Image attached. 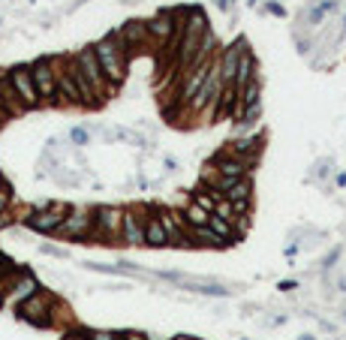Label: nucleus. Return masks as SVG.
Returning a JSON list of instances; mask_svg holds the SVG:
<instances>
[{
  "instance_id": "20e7f679",
  "label": "nucleus",
  "mask_w": 346,
  "mask_h": 340,
  "mask_svg": "<svg viewBox=\"0 0 346 340\" xmlns=\"http://www.w3.org/2000/svg\"><path fill=\"white\" fill-rule=\"evenodd\" d=\"M184 12H187V9H184ZM184 12H181V9H163L160 15H153L150 21H145L148 43H150V46H160V49L175 51V43H178V33H181Z\"/></svg>"
},
{
  "instance_id": "4468645a",
  "label": "nucleus",
  "mask_w": 346,
  "mask_h": 340,
  "mask_svg": "<svg viewBox=\"0 0 346 340\" xmlns=\"http://www.w3.org/2000/svg\"><path fill=\"white\" fill-rule=\"evenodd\" d=\"M57 108H85L82 102V94H79V85H75V79L69 75L66 69V57L60 60L57 57Z\"/></svg>"
},
{
  "instance_id": "aec40b11",
  "label": "nucleus",
  "mask_w": 346,
  "mask_h": 340,
  "mask_svg": "<svg viewBox=\"0 0 346 340\" xmlns=\"http://www.w3.org/2000/svg\"><path fill=\"white\" fill-rule=\"evenodd\" d=\"M0 102H3V108H6L9 118L24 115V105H21V99H18L15 88H12V82H9V69H0Z\"/></svg>"
},
{
  "instance_id": "393cba45",
  "label": "nucleus",
  "mask_w": 346,
  "mask_h": 340,
  "mask_svg": "<svg viewBox=\"0 0 346 340\" xmlns=\"http://www.w3.org/2000/svg\"><path fill=\"white\" fill-rule=\"evenodd\" d=\"M9 205H12V187H9V181L3 178V181H0V214H6Z\"/></svg>"
},
{
  "instance_id": "58836bf2",
  "label": "nucleus",
  "mask_w": 346,
  "mask_h": 340,
  "mask_svg": "<svg viewBox=\"0 0 346 340\" xmlns=\"http://www.w3.org/2000/svg\"><path fill=\"white\" fill-rule=\"evenodd\" d=\"M0 24H3V21H0Z\"/></svg>"
},
{
  "instance_id": "a211bd4d",
  "label": "nucleus",
  "mask_w": 346,
  "mask_h": 340,
  "mask_svg": "<svg viewBox=\"0 0 346 340\" xmlns=\"http://www.w3.org/2000/svg\"><path fill=\"white\" fill-rule=\"evenodd\" d=\"M145 247H150V250L169 247L166 229H163L160 220H157V208H148V214H145Z\"/></svg>"
},
{
  "instance_id": "412c9836",
  "label": "nucleus",
  "mask_w": 346,
  "mask_h": 340,
  "mask_svg": "<svg viewBox=\"0 0 346 340\" xmlns=\"http://www.w3.org/2000/svg\"><path fill=\"white\" fill-rule=\"evenodd\" d=\"M256 57L250 54V49H244L241 51V57H238V69H235V94L247 85V82H253L256 79Z\"/></svg>"
},
{
  "instance_id": "c756f323",
  "label": "nucleus",
  "mask_w": 346,
  "mask_h": 340,
  "mask_svg": "<svg viewBox=\"0 0 346 340\" xmlns=\"http://www.w3.org/2000/svg\"><path fill=\"white\" fill-rule=\"evenodd\" d=\"M118 337H121V340H150V337L142 334V331H121Z\"/></svg>"
},
{
  "instance_id": "0eeeda50",
  "label": "nucleus",
  "mask_w": 346,
  "mask_h": 340,
  "mask_svg": "<svg viewBox=\"0 0 346 340\" xmlns=\"http://www.w3.org/2000/svg\"><path fill=\"white\" fill-rule=\"evenodd\" d=\"M30 66V79L36 85L43 105H54L57 102V57H40L27 63Z\"/></svg>"
},
{
  "instance_id": "9b49d317",
  "label": "nucleus",
  "mask_w": 346,
  "mask_h": 340,
  "mask_svg": "<svg viewBox=\"0 0 346 340\" xmlns=\"http://www.w3.org/2000/svg\"><path fill=\"white\" fill-rule=\"evenodd\" d=\"M208 187H211L220 199H226V202H244V199H253L256 196L250 175H244V178H217V175H211Z\"/></svg>"
},
{
  "instance_id": "2eb2a0df",
  "label": "nucleus",
  "mask_w": 346,
  "mask_h": 340,
  "mask_svg": "<svg viewBox=\"0 0 346 340\" xmlns=\"http://www.w3.org/2000/svg\"><path fill=\"white\" fill-rule=\"evenodd\" d=\"M253 166H256V163L241 160V157H232V154H226V150H220V154L205 166V169H208L205 175H217V178H244V175L253 172Z\"/></svg>"
},
{
  "instance_id": "7c9ffc66",
  "label": "nucleus",
  "mask_w": 346,
  "mask_h": 340,
  "mask_svg": "<svg viewBox=\"0 0 346 340\" xmlns=\"http://www.w3.org/2000/svg\"><path fill=\"white\" fill-rule=\"evenodd\" d=\"M277 289H280V292H292V289H298V280H280Z\"/></svg>"
},
{
  "instance_id": "f257e3e1",
  "label": "nucleus",
  "mask_w": 346,
  "mask_h": 340,
  "mask_svg": "<svg viewBox=\"0 0 346 340\" xmlns=\"http://www.w3.org/2000/svg\"><path fill=\"white\" fill-rule=\"evenodd\" d=\"M211 33L208 27V18L202 9H187L184 12V21H181V33H178V43H175V60L181 66V72L190 66V60H193V54L199 51V46L205 43V36Z\"/></svg>"
},
{
  "instance_id": "c85d7f7f",
  "label": "nucleus",
  "mask_w": 346,
  "mask_h": 340,
  "mask_svg": "<svg viewBox=\"0 0 346 340\" xmlns=\"http://www.w3.org/2000/svg\"><path fill=\"white\" fill-rule=\"evenodd\" d=\"M91 340H121V337H118V331H102L99 328V331H91Z\"/></svg>"
},
{
  "instance_id": "f8f14e48",
  "label": "nucleus",
  "mask_w": 346,
  "mask_h": 340,
  "mask_svg": "<svg viewBox=\"0 0 346 340\" xmlns=\"http://www.w3.org/2000/svg\"><path fill=\"white\" fill-rule=\"evenodd\" d=\"M145 214H148V208H124V214H121V244L145 247Z\"/></svg>"
},
{
  "instance_id": "1a4fd4ad",
  "label": "nucleus",
  "mask_w": 346,
  "mask_h": 340,
  "mask_svg": "<svg viewBox=\"0 0 346 340\" xmlns=\"http://www.w3.org/2000/svg\"><path fill=\"white\" fill-rule=\"evenodd\" d=\"M121 214H124V208H118V205H97V208H91L94 238H99L105 244H118L121 241Z\"/></svg>"
},
{
  "instance_id": "2f4dec72",
  "label": "nucleus",
  "mask_w": 346,
  "mask_h": 340,
  "mask_svg": "<svg viewBox=\"0 0 346 340\" xmlns=\"http://www.w3.org/2000/svg\"><path fill=\"white\" fill-rule=\"evenodd\" d=\"M40 250H43V253H49V256H63V250H60V247H51V244H43Z\"/></svg>"
},
{
  "instance_id": "cd10ccee",
  "label": "nucleus",
  "mask_w": 346,
  "mask_h": 340,
  "mask_svg": "<svg viewBox=\"0 0 346 340\" xmlns=\"http://www.w3.org/2000/svg\"><path fill=\"white\" fill-rule=\"evenodd\" d=\"M69 139H72L75 145H88V142H91V133H88L85 127H72V130H69Z\"/></svg>"
},
{
  "instance_id": "5701e85b",
  "label": "nucleus",
  "mask_w": 346,
  "mask_h": 340,
  "mask_svg": "<svg viewBox=\"0 0 346 340\" xmlns=\"http://www.w3.org/2000/svg\"><path fill=\"white\" fill-rule=\"evenodd\" d=\"M181 217H184L187 226H208V217H211V214H208L205 208H199L196 202H190V205L181 211Z\"/></svg>"
},
{
  "instance_id": "b1692460",
  "label": "nucleus",
  "mask_w": 346,
  "mask_h": 340,
  "mask_svg": "<svg viewBox=\"0 0 346 340\" xmlns=\"http://www.w3.org/2000/svg\"><path fill=\"white\" fill-rule=\"evenodd\" d=\"M217 193L211 190V187H208V190H205V187H199V190H193V202L199 205V208H205L208 214H214V205H217Z\"/></svg>"
},
{
  "instance_id": "6ab92c4d",
  "label": "nucleus",
  "mask_w": 346,
  "mask_h": 340,
  "mask_svg": "<svg viewBox=\"0 0 346 340\" xmlns=\"http://www.w3.org/2000/svg\"><path fill=\"white\" fill-rule=\"evenodd\" d=\"M187 238H190L193 247H202V250H226L229 247L220 235H214L208 229V226H187Z\"/></svg>"
},
{
  "instance_id": "423d86ee",
  "label": "nucleus",
  "mask_w": 346,
  "mask_h": 340,
  "mask_svg": "<svg viewBox=\"0 0 346 340\" xmlns=\"http://www.w3.org/2000/svg\"><path fill=\"white\" fill-rule=\"evenodd\" d=\"M40 289H43V286H40V280H36L33 271L15 268V271L3 280V286H0V307H3V310H15L21 301H27L33 292H40Z\"/></svg>"
},
{
  "instance_id": "a878e982",
  "label": "nucleus",
  "mask_w": 346,
  "mask_h": 340,
  "mask_svg": "<svg viewBox=\"0 0 346 340\" xmlns=\"http://www.w3.org/2000/svg\"><path fill=\"white\" fill-rule=\"evenodd\" d=\"M60 340H91V331L75 328V325H72V328H66V331H63V337H60Z\"/></svg>"
},
{
  "instance_id": "72a5a7b5",
  "label": "nucleus",
  "mask_w": 346,
  "mask_h": 340,
  "mask_svg": "<svg viewBox=\"0 0 346 340\" xmlns=\"http://www.w3.org/2000/svg\"><path fill=\"white\" fill-rule=\"evenodd\" d=\"M172 340H202V337H196V334H175Z\"/></svg>"
},
{
  "instance_id": "f03ea898",
  "label": "nucleus",
  "mask_w": 346,
  "mask_h": 340,
  "mask_svg": "<svg viewBox=\"0 0 346 340\" xmlns=\"http://www.w3.org/2000/svg\"><path fill=\"white\" fill-rule=\"evenodd\" d=\"M94 49V54H97V63H99V69H102V75H105V82L111 85V91H118L121 85H124V79H127V66H130V54L111 40V36H102L99 43H94L91 46Z\"/></svg>"
},
{
  "instance_id": "473e14b6",
  "label": "nucleus",
  "mask_w": 346,
  "mask_h": 340,
  "mask_svg": "<svg viewBox=\"0 0 346 340\" xmlns=\"http://www.w3.org/2000/svg\"><path fill=\"white\" fill-rule=\"evenodd\" d=\"M12 220H15V217H9V211H6V214H0V229H6V226H12Z\"/></svg>"
},
{
  "instance_id": "9d476101",
  "label": "nucleus",
  "mask_w": 346,
  "mask_h": 340,
  "mask_svg": "<svg viewBox=\"0 0 346 340\" xmlns=\"http://www.w3.org/2000/svg\"><path fill=\"white\" fill-rule=\"evenodd\" d=\"M54 235H60V238H66V241H91V238H94L91 208H72V205H69V211H66V217H63V223L57 226Z\"/></svg>"
},
{
  "instance_id": "f3484780",
  "label": "nucleus",
  "mask_w": 346,
  "mask_h": 340,
  "mask_svg": "<svg viewBox=\"0 0 346 340\" xmlns=\"http://www.w3.org/2000/svg\"><path fill=\"white\" fill-rule=\"evenodd\" d=\"M226 154L241 157V160H250V163H259V154H262V136H241V139H232V142L226 145Z\"/></svg>"
},
{
  "instance_id": "f704fd0d",
  "label": "nucleus",
  "mask_w": 346,
  "mask_h": 340,
  "mask_svg": "<svg viewBox=\"0 0 346 340\" xmlns=\"http://www.w3.org/2000/svg\"><path fill=\"white\" fill-rule=\"evenodd\" d=\"M268 12H274V15H283V6H277V3H268Z\"/></svg>"
},
{
  "instance_id": "39448f33",
  "label": "nucleus",
  "mask_w": 346,
  "mask_h": 340,
  "mask_svg": "<svg viewBox=\"0 0 346 340\" xmlns=\"http://www.w3.org/2000/svg\"><path fill=\"white\" fill-rule=\"evenodd\" d=\"M66 211H69V205H63V202H40L21 214V223L36 235H54L57 226L66 217Z\"/></svg>"
},
{
  "instance_id": "4c0bfd02",
  "label": "nucleus",
  "mask_w": 346,
  "mask_h": 340,
  "mask_svg": "<svg viewBox=\"0 0 346 340\" xmlns=\"http://www.w3.org/2000/svg\"><path fill=\"white\" fill-rule=\"evenodd\" d=\"M0 181H3V172H0Z\"/></svg>"
},
{
  "instance_id": "4be33fe9",
  "label": "nucleus",
  "mask_w": 346,
  "mask_h": 340,
  "mask_svg": "<svg viewBox=\"0 0 346 340\" xmlns=\"http://www.w3.org/2000/svg\"><path fill=\"white\" fill-rule=\"evenodd\" d=\"M208 229H211L214 235H220V238H223L229 247H235V244L244 238V235L235 229L232 223H229V220H223V217H217V214H211V217H208Z\"/></svg>"
},
{
  "instance_id": "c9c22d12",
  "label": "nucleus",
  "mask_w": 346,
  "mask_h": 340,
  "mask_svg": "<svg viewBox=\"0 0 346 340\" xmlns=\"http://www.w3.org/2000/svg\"><path fill=\"white\" fill-rule=\"evenodd\" d=\"M3 121H9V115H6V108H3V102H0V124Z\"/></svg>"
},
{
  "instance_id": "ddd939ff",
  "label": "nucleus",
  "mask_w": 346,
  "mask_h": 340,
  "mask_svg": "<svg viewBox=\"0 0 346 340\" xmlns=\"http://www.w3.org/2000/svg\"><path fill=\"white\" fill-rule=\"evenodd\" d=\"M9 82H12V88H15V94H18V99H21V105H24V111H33V108L43 105V102H40V94H36V85H33V79H30V66H27V63L9 69Z\"/></svg>"
},
{
  "instance_id": "e433bc0d",
  "label": "nucleus",
  "mask_w": 346,
  "mask_h": 340,
  "mask_svg": "<svg viewBox=\"0 0 346 340\" xmlns=\"http://www.w3.org/2000/svg\"><path fill=\"white\" fill-rule=\"evenodd\" d=\"M301 340H313V337H301Z\"/></svg>"
},
{
  "instance_id": "bb28decb",
  "label": "nucleus",
  "mask_w": 346,
  "mask_h": 340,
  "mask_svg": "<svg viewBox=\"0 0 346 340\" xmlns=\"http://www.w3.org/2000/svg\"><path fill=\"white\" fill-rule=\"evenodd\" d=\"M331 9H337V3H334V0H325V3H319V6H316V9L310 12V21L316 24V21H319V18H322L325 12H331Z\"/></svg>"
},
{
  "instance_id": "dca6fc26",
  "label": "nucleus",
  "mask_w": 346,
  "mask_h": 340,
  "mask_svg": "<svg viewBox=\"0 0 346 340\" xmlns=\"http://www.w3.org/2000/svg\"><path fill=\"white\" fill-rule=\"evenodd\" d=\"M157 220H160V226L166 229V238H169V244L172 247H178V250H190L193 244H190V238H187V223H184V217H181V211H172V208H157Z\"/></svg>"
},
{
  "instance_id": "6e6552de",
  "label": "nucleus",
  "mask_w": 346,
  "mask_h": 340,
  "mask_svg": "<svg viewBox=\"0 0 346 340\" xmlns=\"http://www.w3.org/2000/svg\"><path fill=\"white\" fill-rule=\"evenodd\" d=\"M72 57V63L79 66V72L88 79V85H91V91L99 97V102L105 105V99H108V94H114L111 91V85L105 82V75H102V69H99V63H97V54H94V49L88 46V49H79L75 54H69Z\"/></svg>"
},
{
  "instance_id": "7ed1b4c3",
  "label": "nucleus",
  "mask_w": 346,
  "mask_h": 340,
  "mask_svg": "<svg viewBox=\"0 0 346 340\" xmlns=\"http://www.w3.org/2000/svg\"><path fill=\"white\" fill-rule=\"evenodd\" d=\"M54 304H57V295L49 289H40L27 301H21L15 307V313L21 322L33 325V328H54Z\"/></svg>"
}]
</instances>
